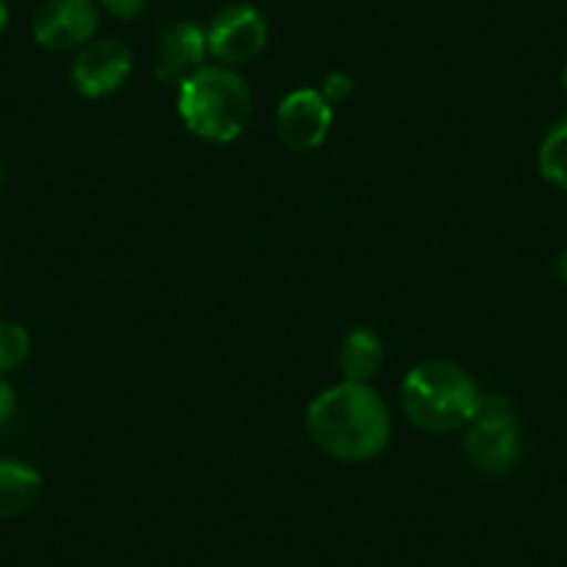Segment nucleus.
<instances>
[{"mask_svg": "<svg viewBox=\"0 0 567 567\" xmlns=\"http://www.w3.org/2000/svg\"><path fill=\"white\" fill-rule=\"evenodd\" d=\"M31 353V337L20 323H0V373L23 368Z\"/></svg>", "mask_w": 567, "mask_h": 567, "instance_id": "13", "label": "nucleus"}, {"mask_svg": "<svg viewBox=\"0 0 567 567\" xmlns=\"http://www.w3.org/2000/svg\"><path fill=\"white\" fill-rule=\"evenodd\" d=\"M267 20L250 3H231V7L220 9L215 20L206 29V45H209V56L226 68H237V64H248L265 51L267 45Z\"/></svg>", "mask_w": 567, "mask_h": 567, "instance_id": "5", "label": "nucleus"}, {"mask_svg": "<svg viewBox=\"0 0 567 567\" xmlns=\"http://www.w3.org/2000/svg\"><path fill=\"white\" fill-rule=\"evenodd\" d=\"M101 29L95 0H45L34 14L31 34L45 51H81Z\"/></svg>", "mask_w": 567, "mask_h": 567, "instance_id": "6", "label": "nucleus"}, {"mask_svg": "<svg viewBox=\"0 0 567 567\" xmlns=\"http://www.w3.org/2000/svg\"><path fill=\"white\" fill-rule=\"evenodd\" d=\"M465 429V456L478 473L506 476L515 471L523 456V429L504 395H482Z\"/></svg>", "mask_w": 567, "mask_h": 567, "instance_id": "4", "label": "nucleus"}, {"mask_svg": "<svg viewBox=\"0 0 567 567\" xmlns=\"http://www.w3.org/2000/svg\"><path fill=\"white\" fill-rule=\"evenodd\" d=\"M539 176L556 189L567 193V117L554 123L543 136L537 151Z\"/></svg>", "mask_w": 567, "mask_h": 567, "instance_id": "12", "label": "nucleus"}, {"mask_svg": "<svg viewBox=\"0 0 567 567\" xmlns=\"http://www.w3.org/2000/svg\"><path fill=\"white\" fill-rule=\"evenodd\" d=\"M42 495V476L37 467L20 460H0V520L29 512Z\"/></svg>", "mask_w": 567, "mask_h": 567, "instance_id": "10", "label": "nucleus"}, {"mask_svg": "<svg viewBox=\"0 0 567 567\" xmlns=\"http://www.w3.org/2000/svg\"><path fill=\"white\" fill-rule=\"evenodd\" d=\"M206 56H209L206 29L189 20L171 23L159 34L156 45V79L162 84H182L195 70L204 68Z\"/></svg>", "mask_w": 567, "mask_h": 567, "instance_id": "9", "label": "nucleus"}, {"mask_svg": "<svg viewBox=\"0 0 567 567\" xmlns=\"http://www.w3.org/2000/svg\"><path fill=\"white\" fill-rule=\"evenodd\" d=\"M14 406H18V398H14L12 384H9L7 379H0V425L12 417Z\"/></svg>", "mask_w": 567, "mask_h": 567, "instance_id": "16", "label": "nucleus"}, {"mask_svg": "<svg viewBox=\"0 0 567 567\" xmlns=\"http://www.w3.org/2000/svg\"><path fill=\"white\" fill-rule=\"evenodd\" d=\"M561 90H565V95H567V62H565V68H561Z\"/></svg>", "mask_w": 567, "mask_h": 567, "instance_id": "19", "label": "nucleus"}, {"mask_svg": "<svg viewBox=\"0 0 567 567\" xmlns=\"http://www.w3.org/2000/svg\"><path fill=\"white\" fill-rule=\"evenodd\" d=\"M482 392L476 381L449 359L414 364L401 384V409L409 423L432 434L465 429L476 414Z\"/></svg>", "mask_w": 567, "mask_h": 567, "instance_id": "3", "label": "nucleus"}, {"mask_svg": "<svg viewBox=\"0 0 567 567\" xmlns=\"http://www.w3.org/2000/svg\"><path fill=\"white\" fill-rule=\"evenodd\" d=\"M3 182H7V171H3V165H0V187H3Z\"/></svg>", "mask_w": 567, "mask_h": 567, "instance_id": "20", "label": "nucleus"}, {"mask_svg": "<svg viewBox=\"0 0 567 567\" xmlns=\"http://www.w3.org/2000/svg\"><path fill=\"white\" fill-rule=\"evenodd\" d=\"M307 434L331 460L368 462L390 445V406L370 384L342 381L309 403Z\"/></svg>", "mask_w": 567, "mask_h": 567, "instance_id": "1", "label": "nucleus"}, {"mask_svg": "<svg viewBox=\"0 0 567 567\" xmlns=\"http://www.w3.org/2000/svg\"><path fill=\"white\" fill-rule=\"evenodd\" d=\"M95 3L117 20L140 18L145 12V7H148V0H95Z\"/></svg>", "mask_w": 567, "mask_h": 567, "instance_id": "14", "label": "nucleus"}, {"mask_svg": "<svg viewBox=\"0 0 567 567\" xmlns=\"http://www.w3.org/2000/svg\"><path fill=\"white\" fill-rule=\"evenodd\" d=\"M134 70V56L128 45L120 40H92L75 53L73 59V84L84 97H106L117 92L128 81Z\"/></svg>", "mask_w": 567, "mask_h": 567, "instance_id": "8", "label": "nucleus"}, {"mask_svg": "<svg viewBox=\"0 0 567 567\" xmlns=\"http://www.w3.org/2000/svg\"><path fill=\"white\" fill-rule=\"evenodd\" d=\"M384 364V342L373 329L348 331L340 346V370L346 381L368 384Z\"/></svg>", "mask_w": 567, "mask_h": 567, "instance_id": "11", "label": "nucleus"}, {"mask_svg": "<svg viewBox=\"0 0 567 567\" xmlns=\"http://www.w3.org/2000/svg\"><path fill=\"white\" fill-rule=\"evenodd\" d=\"M7 25H9V3L7 0H0V34L7 31Z\"/></svg>", "mask_w": 567, "mask_h": 567, "instance_id": "18", "label": "nucleus"}, {"mask_svg": "<svg viewBox=\"0 0 567 567\" xmlns=\"http://www.w3.org/2000/svg\"><path fill=\"white\" fill-rule=\"evenodd\" d=\"M250 112L254 97L248 81L226 64H204L178 84L182 123L204 142H234L248 128Z\"/></svg>", "mask_w": 567, "mask_h": 567, "instance_id": "2", "label": "nucleus"}, {"mask_svg": "<svg viewBox=\"0 0 567 567\" xmlns=\"http://www.w3.org/2000/svg\"><path fill=\"white\" fill-rule=\"evenodd\" d=\"M334 109L320 90H296L276 109V134L290 151H315L329 136Z\"/></svg>", "mask_w": 567, "mask_h": 567, "instance_id": "7", "label": "nucleus"}, {"mask_svg": "<svg viewBox=\"0 0 567 567\" xmlns=\"http://www.w3.org/2000/svg\"><path fill=\"white\" fill-rule=\"evenodd\" d=\"M554 270H556V278H559L561 284H567V245L559 250V256H556Z\"/></svg>", "mask_w": 567, "mask_h": 567, "instance_id": "17", "label": "nucleus"}, {"mask_svg": "<svg viewBox=\"0 0 567 567\" xmlns=\"http://www.w3.org/2000/svg\"><path fill=\"white\" fill-rule=\"evenodd\" d=\"M326 95V101L329 103H342L348 95L353 92V79L346 73H329L323 81V90H320Z\"/></svg>", "mask_w": 567, "mask_h": 567, "instance_id": "15", "label": "nucleus"}]
</instances>
